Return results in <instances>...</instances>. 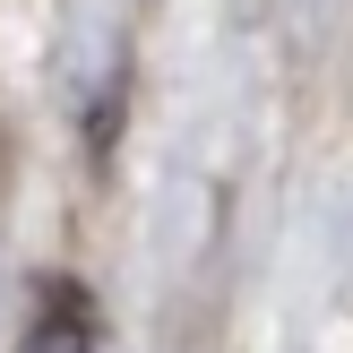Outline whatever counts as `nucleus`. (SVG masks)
Here are the masks:
<instances>
[{"instance_id":"f257e3e1","label":"nucleus","mask_w":353,"mask_h":353,"mask_svg":"<svg viewBox=\"0 0 353 353\" xmlns=\"http://www.w3.org/2000/svg\"><path fill=\"white\" fill-rule=\"evenodd\" d=\"M17 353H95V319H86V302L69 285H43V302H34V327Z\"/></svg>"}]
</instances>
